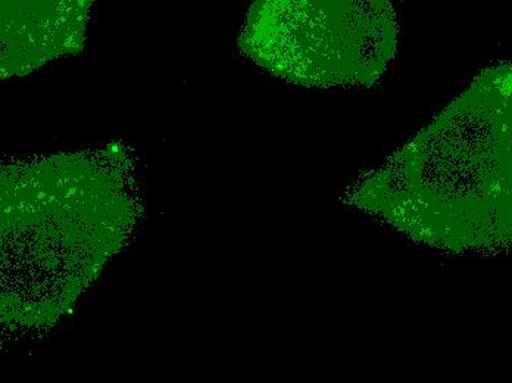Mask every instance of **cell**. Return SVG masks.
Segmentation results:
<instances>
[{
    "instance_id": "obj_1",
    "label": "cell",
    "mask_w": 512,
    "mask_h": 383,
    "mask_svg": "<svg viewBox=\"0 0 512 383\" xmlns=\"http://www.w3.org/2000/svg\"><path fill=\"white\" fill-rule=\"evenodd\" d=\"M126 155L112 148L0 167V320L58 319L134 220Z\"/></svg>"
},
{
    "instance_id": "obj_2",
    "label": "cell",
    "mask_w": 512,
    "mask_h": 383,
    "mask_svg": "<svg viewBox=\"0 0 512 383\" xmlns=\"http://www.w3.org/2000/svg\"><path fill=\"white\" fill-rule=\"evenodd\" d=\"M396 223L511 214V65L490 68L349 193Z\"/></svg>"
},
{
    "instance_id": "obj_3",
    "label": "cell",
    "mask_w": 512,
    "mask_h": 383,
    "mask_svg": "<svg viewBox=\"0 0 512 383\" xmlns=\"http://www.w3.org/2000/svg\"><path fill=\"white\" fill-rule=\"evenodd\" d=\"M398 20L384 0L256 2L240 51L286 82L330 89L373 86L398 46Z\"/></svg>"
},
{
    "instance_id": "obj_4",
    "label": "cell",
    "mask_w": 512,
    "mask_h": 383,
    "mask_svg": "<svg viewBox=\"0 0 512 383\" xmlns=\"http://www.w3.org/2000/svg\"><path fill=\"white\" fill-rule=\"evenodd\" d=\"M92 2H0V77H23L46 62L77 54Z\"/></svg>"
}]
</instances>
